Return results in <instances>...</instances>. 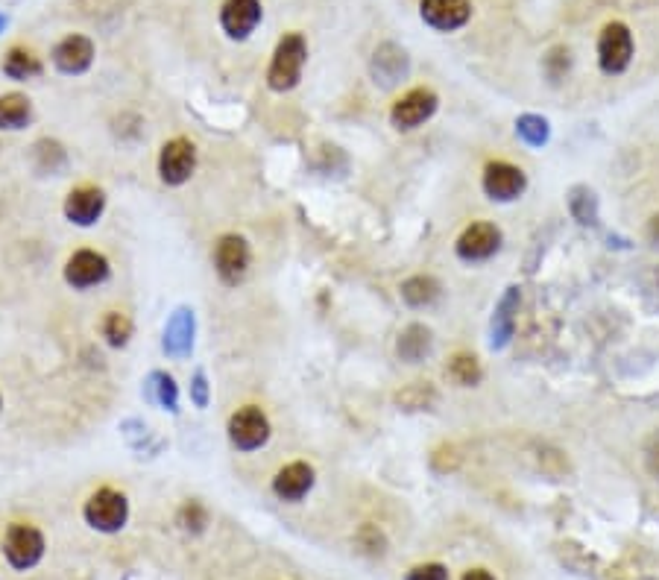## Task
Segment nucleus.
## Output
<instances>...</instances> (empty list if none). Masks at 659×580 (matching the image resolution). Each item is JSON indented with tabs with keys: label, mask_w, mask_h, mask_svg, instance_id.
Masks as SVG:
<instances>
[{
	"label": "nucleus",
	"mask_w": 659,
	"mask_h": 580,
	"mask_svg": "<svg viewBox=\"0 0 659 580\" xmlns=\"http://www.w3.org/2000/svg\"><path fill=\"white\" fill-rule=\"evenodd\" d=\"M308 62V42L302 33H288L282 36L276 50H273V59H270V68H267V85L270 91L276 94H285L293 91L299 80H302V68Z\"/></svg>",
	"instance_id": "f257e3e1"
},
{
	"label": "nucleus",
	"mask_w": 659,
	"mask_h": 580,
	"mask_svg": "<svg viewBox=\"0 0 659 580\" xmlns=\"http://www.w3.org/2000/svg\"><path fill=\"white\" fill-rule=\"evenodd\" d=\"M83 519L100 534H118L129 519V501L112 487H100L85 501Z\"/></svg>",
	"instance_id": "f03ea898"
},
{
	"label": "nucleus",
	"mask_w": 659,
	"mask_h": 580,
	"mask_svg": "<svg viewBox=\"0 0 659 580\" xmlns=\"http://www.w3.org/2000/svg\"><path fill=\"white\" fill-rule=\"evenodd\" d=\"M3 554L12 569L27 572L44 557V534L30 522H12L3 534Z\"/></svg>",
	"instance_id": "7ed1b4c3"
},
{
	"label": "nucleus",
	"mask_w": 659,
	"mask_h": 580,
	"mask_svg": "<svg viewBox=\"0 0 659 580\" xmlns=\"http://www.w3.org/2000/svg\"><path fill=\"white\" fill-rule=\"evenodd\" d=\"M229 443L238 449V452H258L267 446L273 428H270V419L267 414L258 408V405H244L238 408L235 414L229 416Z\"/></svg>",
	"instance_id": "20e7f679"
},
{
	"label": "nucleus",
	"mask_w": 659,
	"mask_h": 580,
	"mask_svg": "<svg viewBox=\"0 0 659 580\" xmlns=\"http://www.w3.org/2000/svg\"><path fill=\"white\" fill-rule=\"evenodd\" d=\"M249 261H252V249L244 235H223L214 244V270L226 285H241L247 279Z\"/></svg>",
	"instance_id": "39448f33"
},
{
	"label": "nucleus",
	"mask_w": 659,
	"mask_h": 580,
	"mask_svg": "<svg viewBox=\"0 0 659 580\" xmlns=\"http://www.w3.org/2000/svg\"><path fill=\"white\" fill-rule=\"evenodd\" d=\"M197 170V144L191 138H170L159 153V176L170 188L185 185Z\"/></svg>",
	"instance_id": "423d86ee"
},
{
	"label": "nucleus",
	"mask_w": 659,
	"mask_h": 580,
	"mask_svg": "<svg viewBox=\"0 0 659 580\" xmlns=\"http://www.w3.org/2000/svg\"><path fill=\"white\" fill-rule=\"evenodd\" d=\"M633 59V36L627 24L613 21L601 30L598 39V65L604 74H624Z\"/></svg>",
	"instance_id": "0eeeda50"
},
{
	"label": "nucleus",
	"mask_w": 659,
	"mask_h": 580,
	"mask_svg": "<svg viewBox=\"0 0 659 580\" xmlns=\"http://www.w3.org/2000/svg\"><path fill=\"white\" fill-rule=\"evenodd\" d=\"M437 106H440V100H437V94L431 88H411L408 94H402L393 103L390 124L396 126V129H405V132L416 129V126H422L425 121L434 118Z\"/></svg>",
	"instance_id": "6e6552de"
},
{
	"label": "nucleus",
	"mask_w": 659,
	"mask_h": 580,
	"mask_svg": "<svg viewBox=\"0 0 659 580\" xmlns=\"http://www.w3.org/2000/svg\"><path fill=\"white\" fill-rule=\"evenodd\" d=\"M411 71V56L405 47H399L396 42H384L375 47L370 59V74L372 83L378 88H396L408 77Z\"/></svg>",
	"instance_id": "1a4fd4ad"
},
{
	"label": "nucleus",
	"mask_w": 659,
	"mask_h": 580,
	"mask_svg": "<svg viewBox=\"0 0 659 580\" xmlns=\"http://www.w3.org/2000/svg\"><path fill=\"white\" fill-rule=\"evenodd\" d=\"M109 273H112L109 258L100 255V252H94V249H80V252H74V255L68 258V264H65V282L77 290H88L103 285V282L109 279Z\"/></svg>",
	"instance_id": "9d476101"
},
{
	"label": "nucleus",
	"mask_w": 659,
	"mask_h": 580,
	"mask_svg": "<svg viewBox=\"0 0 659 580\" xmlns=\"http://www.w3.org/2000/svg\"><path fill=\"white\" fill-rule=\"evenodd\" d=\"M525 188H528V176L522 167L510 162H490L484 167V194L495 203H510L522 197Z\"/></svg>",
	"instance_id": "9b49d317"
},
{
	"label": "nucleus",
	"mask_w": 659,
	"mask_h": 580,
	"mask_svg": "<svg viewBox=\"0 0 659 580\" xmlns=\"http://www.w3.org/2000/svg\"><path fill=\"white\" fill-rule=\"evenodd\" d=\"M419 15L431 30L454 33L469 24L472 3L469 0H419Z\"/></svg>",
	"instance_id": "f8f14e48"
},
{
	"label": "nucleus",
	"mask_w": 659,
	"mask_h": 580,
	"mask_svg": "<svg viewBox=\"0 0 659 580\" xmlns=\"http://www.w3.org/2000/svg\"><path fill=\"white\" fill-rule=\"evenodd\" d=\"M194 334H197V317H194V308L182 305L176 308L165 323V337H162V349L165 355L182 361L194 352Z\"/></svg>",
	"instance_id": "ddd939ff"
},
{
	"label": "nucleus",
	"mask_w": 659,
	"mask_h": 580,
	"mask_svg": "<svg viewBox=\"0 0 659 580\" xmlns=\"http://www.w3.org/2000/svg\"><path fill=\"white\" fill-rule=\"evenodd\" d=\"M261 0H226L220 6V27L229 39H249L261 24Z\"/></svg>",
	"instance_id": "4468645a"
},
{
	"label": "nucleus",
	"mask_w": 659,
	"mask_h": 580,
	"mask_svg": "<svg viewBox=\"0 0 659 580\" xmlns=\"http://www.w3.org/2000/svg\"><path fill=\"white\" fill-rule=\"evenodd\" d=\"M65 217L74 223V226H94L100 217H103V211H106V194H103V188H97V185H80V188H74L68 197H65Z\"/></svg>",
	"instance_id": "2eb2a0df"
},
{
	"label": "nucleus",
	"mask_w": 659,
	"mask_h": 580,
	"mask_svg": "<svg viewBox=\"0 0 659 580\" xmlns=\"http://www.w3.org/2000/svg\"><path fill=\"white\" fill-rule=\"evenodd\" d=\"M501 247V232L493 223H472L463 229V235L457 238V255L463 261H487L493 258Z\"/></svg>",
	"instance_id": "dca6fc26"
},
{
	"label": "nucleus",
	"mask_w": 659,
	"mask_h": 580,
	"mask_svg": "<svg viewBox=\"0 0 659 580\" xmlns=\"http://www.w3.org/2000/svg\"><path fill=\"white\" fill-rule=\"evenodd\" d=\"M94 62V42L88 36H65L53 47V65L56 71L68 77H80Z\"/></svg>",
	"instance_id": "f3484780"
},
{
	"label": "nucleus",
	"mask_w": 659,
	"mask_h": 580,
	"mask_svg": "<svg viewBox=\"0 0 659 580\" xmlns=\"http://www.w3.org/2000/svg\"><path fill=\"white\" fill-rule=\"evenodd\" d=\"M314 487V466L305 460H293L282 466L273 478V493L282 501H302Z\"/></svg>",
	"instance_id": "a211bd4d"
},
{
	"label": "nucleus",
	"mask_w": 659,
	"mask_h": 580,
	"mask_svg": "<svg viewBox=\"0 0 659 580\" xmlns=\"http://www.w3.org/2000/svg\"><path fill=\"white\" fill-rule=\"evenodd\" d=\"M519 302H522V293L519 288H507L504 296L498 299L493 311V320H490V349H504L513 332H516V314H519Z\"/></svg>",
	"instance_id": "6ab92c4d"
},
{
	"label": "nucleus",
	"mask_w": 659,
	"mask_h": 580,
	"mask_svg": "<svg viewBox=\"0 0 659 580\" xmlns=\"http://www.w3.org/2000/svg\"><path fill=\"white\" fill-rule=\"evenodd\" d=\"M431 346H434V337H431V329L422 326V323H411L405 332L399 334V343H396V352L402 361L408 364H419L431 355Z\"/></svg>",
	"instance_id": "aec40b11"
},
{
	"label": "nucleus",
	"mask_w": 659,
	"mask_h": 580,
	"mask_svg": "<svg viewBox=\"0 0 659 580\" xmlns=\"http://www.w3.org/2000/svg\"><path fill=\"white\" fill-rule=\"evenodd\" d=\"M42 59L27 50V47H12L6 56H3V74L15 83H27V80H36L42 74Z\"/></svg>",
	"instance_id": "412c9836"
},
{
	"label": "nucleus",
	"mask_w": 659,
	"mask_h": 580,
	"mask_svg": "<svg viewBox=\"0 0 659 580\" xmlns=\"http://www.w3.org/2000/svg\"><path fill=\"white\" fill-rule=\"evenodd\" d=\"M30 118H33V103L27 94H18V91L0 94V129H9V132L24 129L30 124Z\"/></svg>",
	"instance_id": "4be33fe9"
},
{
	"label": "nucleus",
	"mask_w": 659,
	"mask_h": 580,
	"mask_svg": "<svg viewBox=\"0 0 659 580\" xmlns=\"http://www.w3.org/2000/svg\"><path fill=\"white\" fill-rule=\"evenodd\" d=\"M144 399L153 402V405H159V408H165L170 414H176V411H179V387H176L173 375L167 373L150 375L147 384H144Z\"/></svg>",
	"instance_id": "5701e85b"
},
{
	"label": "nucleus",
	"mask_w": 659,
	"mask_h": 580,
	"mask_svg": "<svg viewBox=\"0 0 659 580\" xmlns=\"http://www.w3.org/2000/svg\"><path fill=\"white\" fill-rule=\"evenodd\" d=\"M402 299L411 308H428L440 299V282L434 276H411L402 282Z\"/></svg>",
	"instance_id": "b1692460"
},
{
	"label": "nucleus",
	"mask_w": 659,
	"mask_h": 580,
	"mask_svg": "<svg viewBox=\"0 0 659 580\" xmlns=\"http://www.w3.org/2000/svg\"><path fill=\"white\" fill-rule=\"evenodd\" d=\"M437 402V390L428 381H413L405 390L396 393V405L402 411H428Z\"/></svg>",
	"instance_id": "393cba45"
},
{
	"label": "nucleus",
	"mask_w": 659,
	"mask_h": 580,
	"mask_svg": "<svg viewBox=\"0 0 659 580\" xmlns=\"http://www.w3.org/2000/svg\"><path fill=\"white\" fill-rule=\"evenodd\" d=\"M33 162L39 167V173H56V170L65 167L68 153H65V147H62L59 141L42 138V141H36V147H33Z\"/></svg>",
	"instance_id": "a878e982"
},
{
	"label": "nucleus",
	"mask_w": 659,
	"mask_h": 580,
	"mask_svg": "<svg viewBox=\"0 0 659 580\" xmlns=\"http://www.w3.org/2000/svg\"><path fill=\"white\" fill-rule=\"evenodd\" d=\"M446 373H449V378H452L457 387H475V384L484 378V370H481L478 358H475V355H466V352L454 355L452 361H449V367H446Z\"/></svg>",
	"instance_id": "bb28decb"
},
{
	"label": "nucleus",
	"mask_w": 659,
	"mask_h": 580,
	"mask_svg": "<svg viewBox=\"0 0 659 580\" xmlns=\"http://www.w3.org/2000/svg\"><path fill=\"white\" fill-rule=\"evenodd\" d=\"M569 211L577 223L592 226V223H598V197L586 185H577L569 191Z\"/></svg>",
	"instance_id": "cd10ccee"
},
{
	"label": "nucleus",
	"mask_w": 659,
	"mask_h": 580,
	"mask_svg": "<svg viewBox=\"0 0 659 580\" xmlns=\"http://www.w3.org/2000/svg\"><path fill=\"white\" fill-rule=\"evenodd\" d=\"M100 332H103L109 346L124 349L126 343H129V337H132V320L126 317L124 311H109L103 317V323H100Z\"/></svg>",
	"instance_id": "c85d7f7f"
},
{
	"label": "nucleus",
	"mask_w": 659,
	"mask_h": 580,
	"mask_svg": "<svg viewBox=\"0 0 659 580\" xmlns=\"http://www.w3.org/2000/svg\"><path fill=\"white\" fill-rule=\"evenodd\" d=\"M176 522H179V528L185 531V534H203L208 525V510L203 501H197V498H188L182 507H179V516H176Z\"/></svg>",
	"instance_id": "c756f323"
},
{
	"label": "nucleus",
	"mask_w": 659,
	"mask_h": 580,
	"mask_svg": "<svg viewBox=\"0 0 659 580\" xmlns=\"http://www.w3.org/2000/svg\"><path fill=\"white\" fill-rule=\"evenodd\" d=\"M516 135H519L525 144H531V147H542V144H548L551 126H548L545 118H539V115H522V118L516 121Z\"/></svg>",
	"instance_id": "7c9ffc66"
},
{
	"label": "nucleus",
	"mask_w": 659,
	"mask_h": 580,
	"mask_svg": "<svg viewBox=\"0 0 659 580\" xmlns=\"http://www.w3.org/2000/svg\"><path fill=\"white\" fill-rule=\"evenodd\" d=\"M572 68V50L569 47H554L548 56H545V71L551 77V83H560Z\"/></svg>",
	"instance_id": "2f4dec72"
},
{
	"label": "nucleus",
	"mask_w": 659,
	"mask_h": 580,
	"mask_svg": "<svg viewBox=\"0 0 659 580\" xmlns=\"http://www.w3.org/2000/svg\"><path fill=\"white\" fill-rule=\"evenodd\" d=\"M191 402L197 408H208V402H211V387H208V378L203 370H197L191 378Z\"/></svg>",
	"instance_id": "473e14b6"
},
{
	"label": "nucleus",
	"mask_w": 659,
	"mask_h": 580,
	"mask_svg": "<svg viewBox=\"0 0 659 580\" xmlns=\"http://www.w3.org/2000/svg\"><path fill=\"white\" fill-rule=\"evenodd\" d=\"M405 580H449V569L440 566V563H425V566L411 569Z\"/></svg>",
	"instance_id": "72a5a7b5"
},
{
	"label": "nucleus",
	"mask_w": 659,
	"mask_h": 580,
	"mask_svg": "<svg viewBox=\"0 0 659 580\" xmlns=\"http://www.w3.org/2000/svg\"><path fill=\"white\" fill-rule=\"evenodd\" d=\"M358 542H361L370 554H384V534H381L375 525H364L361 534H358Z\"/></svg>",
	"instance_id": "f704fd0d"
},
{
	"label": "nucleus",
	"mask_w": 659,
	"mask_h": 580,
	"mask_svg": "<svg viewBox=\"0 0 659 580\" xmlns=\"http://www.w3.org/2000/svg\"><path fill=\"white\" fill-rule=\"evenodd\" d=\"M463 580H495L487 569H469L466 575H463Z\"/></svg>",
	"instance_id": "c9c22d12"
},
{
	"label": "nucleus",
	"mask_w": 659,
	"mask_h": 580,
	"mask_svg": "<svg viewBox=\"0 0 659 580\" xmlns=\"http://www.w3.org/2000/svg\"><path fill=\"white\" fill-rule=\"evenodd\" d=\"M648 238H651V241H654V244L659 247V214H654V217H651V223H648Z\"/></svg>",
	"instance_id": "e433bc0d"
},
{
	"label": "nucleus",
	"mask_w": 659,
	"mask_h": 580,
	"mask_svg": "<svg viewBox=\"0 0 659 580\" xmlns=\"http://www.w3.org/2000/svg\"><path fill=\"white\" fill-rule=\"evenodd\" d=\"M6 30V15H0V33Z\"/></svg>",
	"instance_id": "4c0bfd02"
}]
</instances>
